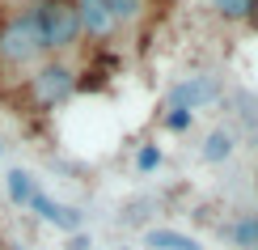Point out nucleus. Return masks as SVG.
<instances>
[{"label":"nucleus","instance_id":"1","mask_svg":"<svg viewBox=\"0 0 258 250\" xmlns=\"http://www.w3.org/2000/svg\"><path fill=\"white\" fill-rule=\"evenodd\" d=\"M42 51H47V42H42V26H38V5L5 21V30H0V60L5 64H30Z\"/></svg>","mask_w":258,"mask_h":250},{"label":"nucleus","instance_id":"9","mask_svg":"<svg viewBox=\"0 0 258 250\" xmlns=\"http://www.w3.org/2000/svg\"><path fill=\"white\" fill-rule=\"evenodd\" d=\"M224 157H233V132L229 127H216L208 136V144H203V161H224Z\"/></svg>","mask_w":258,"mask_h":250},{"label":"nucleus","instance_id":"8","mask_svg":"<svg viewBox=\"0 0 258 250\" xmlns=\"http://www.w3.org/2000/svg\"><path fill=\"white\" fill-rule=\"evenodd\" d=\"M144 242L153 246V250H203L195 237H186V233H178V229H148Z\"/></svg>","mask_w":258,"mask_h":250},{"label":"nucleus","instance_id":"13","mask_svg":"<svg viewBox=\"0 0 258 250\" xmlns=\"http://www.w3.org/2000/svg\"><path fill=\"white\" fill-rule=\"evenodd\" d=\"M190 119H195V115H182V111H169V115H165V127H169V132H186V127H190Z\"/></svg>","mask_w":258,"mask_h":250},{"label":"nucleus","instance_id":"10","mask_svg":"<svg viewBox=\"0 0 258 250\" xmlns=\"http://www.w3.org/2000/svg\"><path fill=\"white\" fill-rule=\"evenodd\" d=\"M233 237H237L241 250H254L258 246V216H241V221L233 225Z\"/></svg>","mask_w":258,"mask_h":250},{"label":"nucleus","instance_id":"7","mask_svg":"<svg viewBox=\"0 0 258 250\" xmlns=\"http://www.w3.org/2000/svg\"><path fill=\"white\" fill-rule=\"evenodd\" d=\"M5 191H9V199H13L17 208H30L34 195H38V182H34V174H30V170H9L5 174Z\"/></svg>","mask_w":258,"mask_h":250},{"label":"nucleus","instance_id":"4","mask_svg":"<svg viewBox=\"0 0 258 250\" xmlns=\"http://www.w3.org/2000/svg\"><path fill=\"white\" fill-rule=\"evenodd\" d=\"M220 97V81L216 77H186L182 85H174L169 89V111H182V115H195L199 106H208V102H216Z\"/></svg>","mask_w":258,"mask_h":250},{"label":"nucleus","instance_id":"15","mask_svg":"<svg viewBox=\"0 0 258 250\" xmlns=\"http://www.w3.org/2000/svg\"><path fill=\"white\" fill-rule=\"evenodd\" d=\"M0 250H5V237H0Z\"/></svg>","mask_w":258,"mask_h":250},{"label":"nucleus","instance_id":"6","mask_svg":"<svg viewBox=\"0 0 258 250\" xmlns=\"http://www.w3.org/2000/svg\"><path fill=\"white\" fill-rule=\"evenodd\" d=\"M30 208H34L42 221L47 225H55V229H63V233H77L81 229V212L77 208H68V204H55V199H47V195H34V204H30Z\"/></svg>","mask_w":258,"mask_h":250},{"label":"nucleus","instance_id":"14","mask_svg":"<svg viewBox=\"0 0 258 250\" xmlns=\"http://www.w3.org/2000/svg\"><path fill=\"white\" fill-rule=\"evenodd\" d=\"M245 17H250L254 26H258V0H254V5H250V13H245Z\"/></svg>","mask_w":258,"mask_h":250},{"label":"nucleus","instance_id":"3","mask_svg":"<svg viewBox=\"0 0 258 250\" xmlns=\"http://www.w3.org/2000/svg\"><path fill=\"white\" fill-rule=\"evenodd\" d=\"M72 89H77V77L63 64H47L38 77H30V97H34V106H42V111H55L59 102H68Z\"/></svg>","mask_w":258,"mask_h":250},{"label":"nucleus","instance_id":"11","mask_svg":"<svg viewBox=\"0 0 258 250\" xmlns=\"http://www.w3.org/2000/svg\"><path fill=\"white\" fill-rule=\"evenodd\" d=\"M212 5H216L224 17H245V13H250V5H254V0H212Z\"/></svg>","mask_w":258,"mask_h":250},{"label":"nucleus","instance_id":"12","mask_svg":"<svg viewBox=\"0 0 258 250\" xmlns=\"http://www.w3.org/2000/svg\"><path fill=\"white\" fill-rule=\"evenodd\" d=\"M136 166H140V170H157V166H161V148H157V144H144V148L136 153Z\"/></svg>","mask_w":258,"mask_h":250},{"label":"nucleus","instance_id":"2","mask_svg":"<svg viewBox=\"0 0 258 250\" xmlns=\"http://www.w3.org/2000/svg\"><path fill=\"white\" fill-rule=\"evenodd\" d=\"M38 26L47 47H72L81 38V17H77V0H42L38 5Z\"/></svg>","mask_w":258,"mask_h":250},{"label":"nucleus","instance_id":"5","mask_svg":"<svg viewBox=\"0 0 258 250\" xmlns=\"http://www.w3.org/2000/svg\"><path fill=\"white\" fill-rule=\"evenodd\" d=\"M77 17H81V30H89L93 38H110L119 26L106 0H77Z\"/></svg>","mask_w":258,"mask_h":250}]
</instances>
